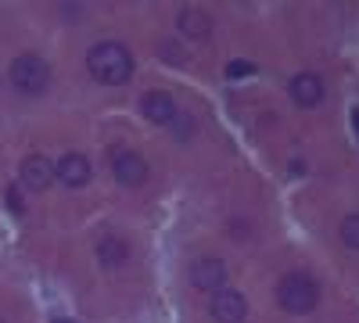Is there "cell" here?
<instances>
[{"label": "cell", "mask_w": 359, "mask_h": 323, "mask_svg": "<svg viewBox=\"0 0 359 323\" xmlns=\"http://www.w3.org/2000/svg\"><path fill=\"white\" fill-rule=\"evenodd\" d=\"M86 72L104 86H123L133 76V54L118 40H101L86 50Z\"/></svg>", "instance_id": "6da1fadb"}, {"label": "cell", "mask_w": 359, "mask_h": 323, "mask_svg": "<svg viewBox=\"0 0 359 323\" xmlns=\"http://www.w3.org/2000/svg\"><path fill=\"white\" fill-rule=\"evenodd\" d=\"M277 302L291 316H309L320 305V284L309 273H302V270L284 273L280 284H277Z\"/></svg>", "instance_id": "7a4b0ae2"}, {"label": "cell", "mask_w": 359, "mask_h": 323, "mask_svg": "<svg viewBox=\"0 0 359 323\" xmlns=\"http://www.w3.org/2000/svg\"><path fill=\"white\" fill-rule=\"evenodd\" d=\"M11 86L25 97H40L50 86V65L40 54H18L11 62Z\"/></svg>", "instance_id": "3957f363"}, {"label": "cell", "mask_w": 359, "mask_h": 323, "mask_svg": "<svg viewBox=\"0 0 359 323\" xmlns=\"http://www.w3.org/2000/svg\"><path fill=\"white\" fill-rule=\"evenodd\" d=\"M111 176L118 187H144L147 176H151V165L133 148H115L111 151Z\"/></svg>", "instance_id": "277c9868"}, {"label": "cell", "mask_w": 359, "mask_h": 323, "mask_svg": "<svg viewBox=\"0 0 359 323\" xmlns=\"http://www.w3.org/2000/svg\"><path fill=\"white\" fill-rule=\"evenodd\" d=\"M90 176H94V169H90V158L83 151H65L62 158L54 162V184H62L69 191H79L90 184Z\"/></svg>", "instance_id": "5b68a950"}, {"label": "cell", "mask_w": 359, "mask_h": 323, "mask_svg": "<svg viewBox=\"0 0 359 323\" xmlns=\"http://www.w3.org/2000/svg\"><path fill=\"white\" fill-rule=\"evenodd\" d=\"M18 184L33 194H43L50 184H54V162L43 155V151H33L22 158V169H18Z\"/></svg>", "instance_id": "8992f818"}, {"label": "cell", "mask_w": 359, "mask_h": 323, "mask_svg": "<svg viewBox=\"0 0 359 323\" xmlns=\"http://www.w3.org/2000/svg\"><path fill=\"white\" fill-rule=\"evenodd\" d=\"M191 284L205 295H216V291L226 287V262L216 255H201L191 262Z\"/></svg>", "instance_id": "52a82bcc"}, {"label": "cell", "mask_w": 359, "mask_h": 323, "mask_svg": "<svg viewBox=\"0 0 359 323\" xmlns=\"http://www.w3.org/2000/svg\"><path fill=\"white\" fill-rule=\"evenodd\" d=\"M208 316H212L216 323H245V316H248V302H245L241 291L223 287V291H216V295L208 298Z\"/></svg>", "instance_id": "ba28073f"}, {"label": "cell", "mask_w": 359, "mask_h": 323, "mask_svg": "<svg viewBox=\"0 0 359 323\" xmlns=\"http://www.w3.org/2000/svg\"><path fill=\"white\" fill-rule=\"evenodd\" d=\"M287 90H291V101H294L298 108H320L323 97H327V83H323V76H316V72H298V76L287 83Z\"/></svg>", "instance_id": "9c48e42d"}, {"label": "cell", "mask_w": 359, "mask_h": 323, "mask_svg": "<svg viewBox=\"0 0 359 323\" xmlns=\"http://www.w3.org/2000/svg\"><path fill=\"white\" fill-rule=\"evenodd\" d=\"M140 111H144V119L155 123V126H172L176 115H180L169 90H147V94L140 97Z\"/></svg>", "instance_id": "30bf717a"}, {"label": "cell", "mask_w": 359, "mask_h": 323, "mask_svg": "<svg viewBox=\"0 0 359 323\" xmlns=\"http://www.w3.org/2000/svg\"><path fill=\"white\" fill-rule=\"evenodd\" d=\"M176 29H180V36L184 40H208L212 36V29H216V22H212V15H208L205 8H184L176 15Z\"/></svg>", "instance_id": "8fae6325"}, {"label": "cell", "mask_w": 359, "mask_h": 323, "mask_svg": "<svg viewBox=\"0 0 359 323\" xmlns=\"http://www.w3.org/2000/svg\"><path fill=\"white\" fill-rule=\"evenodd\" d=\"M94 255H97V262L104 270H123L130 262V241L118 238V233H104V238L97 241V248H94Z\"/></svg>", "instance_id": "7c38bea8"}, {"label": "cell", "mask_w": 359, "mask_h": 323, "mask_svg": "<svg viewBox=\"0 0 359 323\" xmlns=\"http://www.w3.org/2000/svg\"><path fill=\"white\" fill-rule=\"evenodd\" d=\"M338 238H341V245H345L348 252H359V212H352V216L341 219Z\"/></svg>", "instance_id": "4fadbf2b"}, {"label": "cell", "mask_w": 359, "mask_h": 323, "mask_svg": "<svg viewBox=\"0 0 359 323\" xmlns=\"http://www.w3.org/2000/svg\"><path fill=\"white\" fill-rule=\"evenodd\" d=\"M252 72H255V65L245 62V57H237V62L226 65V76H230V79H241V76H252Z\"/></svg>", "instance_id": "5bb4252c"}, {"label": "cell", "mask_w": 359, "mask_h": 323, "mask_svg": "<svg viewBox=\"0 0 359 323\" xmlns=\"http://www.w3.org/2000/svg\"><path fill=\"white\" fill-rule=\"evenodd\" d=\"M4 198H8V209H11L15 216H22V212H25V205H22V191H18V187H8V191H4Z\"/></svg>", "instance_id": "9a60e30c"}, {"label": "cell", "mask_w": 359, "mask_h": 323, "mask_svg": "<svg viewBox=\"0 0 359 323\" xmlns=\"http://www.w3.org/2000/svg\"><path fill=\"white\" fill-rule=\"evenodd\" d=\"M172 126H176V137H180V140H187V137L194 133V123H191V115H176V123H172Z\"/></svg>", "instance_id": "2e32d148"}, {"label": "cell", "mask_w": 359, "mask_h": 323, "mask_svg": "<svg viewBox=\"0 0 359 323\" xmlns=\"http://www.w3.org/2000/svg\"><path fill=\"white\" fill-rule=\"evenodd\" d=\"M158 50H162V54L169 57V65H184V54H180V50H176V43H162Z\"/></svg>", "instance_id": "e0dca14e"}, {"label": "cell", "mask_w": 359, "mask_h": 323, "mask_svg": "<svg viewBox=\"0 0 359 323\" xmlns=\"http://www.w3.org/2000/svg\"><path fill=\"white\" fill-rule=\"evenodd\" d=\"M352 133H355V137H359V108H355V111H352Z\"/></svg>", "instance_id": "ac0fdd59"}, {"label": "cell", "mask_w": 359, "mask_h": 323, "mask_svg": "<svg viewBox=\"0 0 359 323\" xmlns=\"http://www.w3.org/2000/svg\"><path fill=\"white\" fill-rule=\"evenodd\" d=\"M50 323H76V319H69V316H54Z\"/></svg>", "instance_id": "d6986e66"}, {"label": "cell", "mask_w": 359, "mask_h": 323, "mask_svg": "<svg viewBox=\"0 0 359 323\" xmlns=\"http://www.w3.org/2000/svg\"><path fill=\"white\" fill-rule=\"evenodd\" d=\"M0 323H4V319H0Z\"/></svg>", "instance_id": "ffe728a7"}]
</instances>
